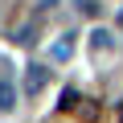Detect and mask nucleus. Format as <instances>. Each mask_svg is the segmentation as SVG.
I'll return each instance as SVG.
<instances>
[{
	"label": "nucleus",
	"instance_id": "nucleus-3",
	"mask_svg": "<svg viewBox=\"0 0 123 123\" xmlns=\"http://www.w3.org/2000/svg\"><path fill=\"white\" fill-rule=\"evenodd\" d=\"M70 53H74V33H66V37H57V41L49 45V57H53V62H66Z\"/></svg>",
	"mask_w": 123,
	"mask_h": 123
},
{
	"label": "nucleus",
	"instance_id": "nucleus-4",
	"mask_svg": "<svg viewBox=\"0 0 123 123\" xmlns=\"http://www.w3.org/2000/svg\"><path fill=\"white\" fill-rule=\"evenodd\" d=\"M90 49H94V53H107V49H111V33H107V29H94V33H90Z\"/></svg>",
	"mask_w": 123,
	"mask_h": 123
},
{
	"label": "nucleus",
	"instance_id": "nucleus-6",
	"mask_svg": "<svg viewBox=\"0 0 123 123\" xmlns=\"http://www.w3.org/2000/svg\"><path fill=\"white\" fill-rule=\"evenodd\" d=\"M119 29H123V12H119Z\"/></svg>",
	"mask_w": 123,
	"mask_h": 123
},
{
	"label": "nucleus",
	"instance_id": "nucleus-2",
	"mask_svg": "<svg viewBox=\"0 0 123 123\" xmlns=\"http://www.w3.org/2000/svg\"><path fill=\"white\" fill-rule=\"evenodd\" d=\"M12 107H17V86H12V78H8V74H0V111L8 115Z\"/></svg>",
	"mask_w": 123,
	"mask_h": 123
},
{
	"label": "nucleus",
	"instance_id": "nucleus-5",
	"mask_svg": "<svg viewBox=\"0 0 123 123\" xmlns=\"http://www.w3.org/2000/svg\"><path fill=\"white\" fill-rule=\"evenodd\" d=\"M78 12H86V17H98V4H94V0H78Z\"/></svg>",
	"mask_w": 123,
	"mask_h": 123
},
{
	"label": "nucleus",
	"instance_id": "nucleus-7",
	"mask_svg": "<svg viewBox=\"0 0 123 123\" xmlns=\"http://www.w3.org/2000/svg\"><path fill=\"white\" fill-rule=\"evenodd\" d=\"M41 4H45V0H41Z\"/></svg>",
	"mask_w": 123,
	"mask_h": 123
},
{
	"label": "nucleus",
	"instance_id": "nucleus-1",
	"mask_svg": "<svg viewBox=\"0 0 123 123\" xmlns=\"http://www.w3.org/2000/svg\"><path fill=\"white\" fill-rule=\"evenodd\" d=\"M45 82H49V70H45V66H29V70H25V94H29V98H37V94L45 90Z\"/></svg>",
	"mask_w": 123,
	"mask_h": 123
}]
</instances>
